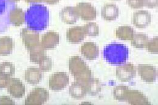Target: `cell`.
<instances>
[{
	"instance_id": "obj_3",
	"label": "cell",
	"mask_w": 158,
	"mask_h": 105,
	"mask_svg": "<svg viewBox=\"0 0 158 105\" xmlns=\"http://www.w3.org/2000/svg\"><path fill=\"white\" fill-rule=\"evenodd\" d=\"M69 69L76 81L84 84L93 78V72L81 58L79 56H73L69 60Z\"/></svg>"
},
{
	"instance_id": "obj_32",
	"label": "cell",
	"mask_w": 158,
	"mask_h": 105,
	"mask_svg": "<svg viewBox=\"0 0 158 105\" xmlns=\"http://www.w3.org/2000/svg\"><path fill=\"white\" fill-rule=\"evenodd\" d=\"M15 102L9 96L2 95L0 97V105H15Z\"/></svg>"
},
{
	"instance_id": "obj_1",
	"label": "cell",
	"mask_w": 158,
	"mask_h": 105,
	"mask_svg": "<svg viewBox=\"0 0 158 105\" xmlns=\"http://www.w3.org/2000/svg\"><path fill=\"white\" fill-rule=\"evenodd\" d=\"M49 20V12L44 5L34 4L30 6L25 12V22L27 28L35 30L42 31L46 29Z\"/></svg>"
},
{
	"instance_id": "obj_26",
	"label": "cell",
	"mask_w": 158,
	"mask_h": 105,
	"mask_svg": "<svg viewBox=\"0 0 158 105\" xmlns=\"http://www.w3.org/2000/svg\"><path fill=\"white\" fill-rule=\"evenodd\" d=\"M128 90L129 87L124 85H119L115 87L113 90L114 99L119 102H126Z\"/></svg>"
},
{
	"instance_id": "obj_14",
	"label": "cell",
	"mask_w": 158,
	"mask_h": 105,
	"mask_svg": "<svg viewBox=\"0 0 158 105\" xmlns=\"http://www.w3.org/2000/svg\"><path fill=\"white\" fill-rule=\"evenodd\" d=\"M86 36L83 26H75L69 28L66 32L67 40L71 43L77 44L82 42Z\"/></svg>"
},
{
	"instance_id": "obj_2",
	"label": "cell",
	"mask_w": 158,
	"mask_h": 105,
	"mask_svg": "<svg viewBox=\"0 0 158 105\" xmlns=\"http://www.w3.org/2000/svg\"><path fill=\"white\" fill-rule=\"evenodd\" d=\"M103 58L107 63L119 66L126 63L129 57V50L125 45L113 42L106 46L103 50Z\"/></svg>"
},
{
	"instance_id": "obj_9",
	"label": "cell",
	"mask_w": 158,
	"mask_h": 105,
	"mask_svg": "<svg viewBox=\"0 0 158 105\" xmlns=\"http://www.w3.org/2000/svg\"><path fill=\"white\" fill-rule=\"evenodd\" d=\"M139 75L142 80L148 83L156 82L158 78L157 69L152 65L140 64L138 66Z\"/></svg>"
},
{
	"instance_id": "obj_31",
	"label": "cell",
	"mask_w": 158,
	"mask_h": 105,
	"mask_svg": "<svg viewBox=\"0 0 158 105\" xmlns=\"http://www.w3.org/2000/svg\"><path fill=\"white\" fill-rule=\"evenodd\" d=\"M127 4L132 9H139L143 7V0H127Z\"/></svg>"
},
{
	"instance_id": "obj_10",
	"label": "cell",
	"mask_w": 158,
	"mask_h": 105,
	"mask_svg": "<svg viewBox=\"0 0 158 105\" xmlns=\"http://www.w3.org/2000/svg\"><path fill=\"white\" fill-rule=\"evenodd\" d=\"M152 22V15L147 10H140L135 12L132 17L133 24L138 29L148 27Z\"/></svg>"
},
{
	"instance_id": "obj_7",
	"label": "cell",
	"mask_w": 158,
	"mask_h": 105,
	"mask_svg": "<svg viewBox=\"0 0 158 105\" xmlns=\"http://www.w3.org/2000/svg\"><path fill=\"white\" fill-rule=\"evenodd\" d=\"M69 82V77L66 72H58L52 74L49 79V87L54 91L64 89Z\"/></svg>"
},
{
	"instance_id": "obj_30",
	"label": "cell",
	"mask_w": 158,
	"mask_h": 105,
	"mask_svg": "<svg viewBox=\"0 0 158 105\" xmlns=\"http://www.w3.org/2000/svg\"><path fill=\"white\" fill-rule=\"evenodd\" d=\"M148 51L153 54H157L158 53V37H154L151 40H149L147 47Z\"/></svg>"
},
{
	"instance_id": "obj_6",
	"label": "cell",
	"mask_w": 158,
	"mask_h": 105,
	"mask_svg": "<svg viewBox=\"0 0 158 105\" xmlns=\"http://www.w3.org/2000/svg\"><path fill=\"white\" fill-rule=\"evenodd\" d=\"M136 69L133 64L124 63L119 65L116 70V77L120 82L125 83L133 80L136 77Z\"/></svg>"
},
{
	"instance_id": "obj_39",
	"label": "cell",
	"mask_w": 158,
	"mask_h": 105,
	"mask_svg": "<svg viewBox=\"0 0 158 105\" xmlns=\"http://www.w3.org/2000/svg\"><path fill=\"white\" fill-rule=\"evenodd\" d=\"M113 1H119V0H113Z\"/></svg>"
},
{
	"instance_id": "obj_11",
	"label": "cell",
	"mask_w": 158,
	"mask_h": 105,
	"mask_svg": "<svg viewBox=\"0 0 158 105\" xmlns=\"http://www.w3.org/2000/svg\"><path fill=\"white\" fill-rule=\"evenodd\" d=\"M7 88L8 93L15 99H21L25 95V86L19 79L11 78Z\"/></svg>"
},
{
	"instance_id": "obj_38",
	"label": "cell",
	"mask_w": 158,
	"mask_h": 105,
	"mask_svg": "<svg viewBox=\"0 0 158 105\" xmlns=\"http://www.w3.org/2000/svg\"><path fill=\"white\" fill-rule=\"evenodd\" d=\"M9 2H13V3H15V2H19L20 0H8Z\"/></svg>"
},
{
	"instance_id": "obj_28",
	"label": "cell",
	"mask_w": 158,
	"mask_h": 105,
	"mask_svg": "<svg viewBox=\"0 0 158 105\" xmlns=\"http://www.w3.org/2000/svg\"><path fill=\"white\" fill-rule=\"evenodd\" d=\"M86 35L89 37H97L99 34V27L96 22H91L83 26Z\"/></svg>"
},
{
	"instance_id": "obj_22",
	"label": "cell",
	"mask_w": 158,
	"mask_h": 105,
	"mask_svg": "<svg viewBox=\"0 0 158 105\" xmlns=\"http://www.w3.org/2000/svg\"><path fill=\"white\" fill-rule=\"evenodd\" d=\"M29 60L32 63L39 64L40 62L46 56V50L41 44L34 47L29 50Z\"/></svg>"
},
{
	"instance_id": "obj_15",
	"label": "cell",
	"mask_w": 158,
	"mask_h": 105,
	"mask_svg": "<svg viewBox=\"0 0 158 105\" xmlns=\"http://www.w3.org/2000/svg\"><path fill=\"white\" fill-rule=\"evenodd\" d=\"M80 51L83 56L89 60H94L99 57V47L95 42H85L81 46Z\"/></svg>"
},
{
	"instance_id": "obj_36",
	"label": "cell",
	"mask_w": 158,
	"mask_h": 105,
	"mask_svg": "<svg viewBox=\"0 0 158 105\" xmlns=\"http://www.w3.org/2000/svg\"><path fill=\"white\" fill-rule=\"evenodd\" d=\"M60 1V0H42L43 2L48 4H51V5L57 4Z\"/></svg>"
},
{
	"instance_id": "obj_34",
	"label": "cell",
	"mask_w": 158,
	"mask_h": 105,
	"mask_svg": "<svg viewBox=\"0 0 158 105\" xmlns=\"http://www.w3.org/2000/svg\"><path fill=\"white\" fill-rule=\"evenodd\" d=\"M10 79L11 78L0 75V89L7 87Z\"/></svg>"
},
{
	"instance_id": "obj_21",
	"label": "cell",
	"mask_w": 158,
	"mask_h": 105,
	"mask_svg": "<svg viewBox=\"0 0 158 105\" xmlns=\"http://www.w3.org/2000/svg\"><path fill=\"white\" fill-rule=\"evenodd\" d=\"M15 43L14 40L8 36L0 38V55L7 56L10 55L14 49Z\"/></svg>"
},
{
	"instance_id": "obj_24",
	"label": "cell",
	"mask_w": 158,
	"mask_h": 105,
	"mask_svg": "<svg viewBox=\"0 0 158 105\" xmlns=\"http://www.w3.org/2000/svg\"><path fill=\"white\" fill-rule=\"evenodd\" d=\"M148 40L149 38L147 35L142 33H138L134 34L133 37L131 40V43L135 48L142 49L147 47Z\"/></svg>"
},
{
	"instance_id": "obj_5",
	"label": "cell",
	"mask_w": 158,
	"mask_h": 105,
	"mask_svg": "<svg viewBox=\"0 0 158 105\" xmlns=\"http://www.w3.org/2000/svg\"><path fill=\"white\" fill-rule=\"evenodd\" d=\"M74 7L79 18L82 20H94L97 17L96 9L91 3L79 2Z\"/></svg>"
},
{
	"instance_id": "obj_29",
	"label": "cell",
	"mask_w": 158,
	"mask_h": 105,
	"mask_svg": "<svg viewBox=\"0 0 158 105\" xmlns=\"http://www.w3.org/2000/svg\"><path fill=\"white\" fill-rule=\"evenodd\" d=\"M52 60L47 55L39 63L40 69L41 72H47L51 71L52 68Z\"/></svg>"
},
{
	"instance_id": "obj_33",
	"label": "cell",
	"mask_w": 158,
	"mask_h": 105,
	"mask_svg": "<svg viewBox=\"0 0 158 105\" xmlns=\"http://www.w3.org/2000/svg\"><path fill=\"white\" fill-rule=\"evenodd\" d=\"M158 0H143V6L148 8H155L158 7Z\"/></svg>"
},
{
	"instance_id": "obj_27",
	"label": "cell",
	"mask_w": 158,
	"mask_h": 105,
	"mask_svg": "<svg viewBox=\"0 0 158 105\" xmlns=\"http://www.w3.org/2000/svg\"><path fill=\"white\" fill-rule=\"evenodd\" d=\"M15 73V67L11 62H2L0 64V75L12 78Z\"/></svg>"
},
{
	"instance_id": "obj_12",
	"label": "cell",
	"mask_w": 158,
	"mask_h": 105,
	"mask_svg": "<svg viewBox=\"0 0 158 105\" xmlns=\"http://www.w3.org/2000/svg\"><path fill=\"white\" fill-rule=\"evenodd\" d=\"M59 42V34L56 32L50 31L42 35L40 44L46 50L56 48Z\"/></svg>"
},
{
	"instance_id": "obj_17",
	"label": "cell",
	"mask_w": 158,
	"mask_h": 105,
	"mask_svg": "<svg viewBox=\"0 0 158 105\" xmlns=\"http://www.w3.org/2000/svg\"><path fill=\"white\" fill-rule=\"evenodd\" d=\"M61 20L66 24H75L79 19L74 7L72 6H66L63 7L60 12Z\"/></svg>"
},
{
	"instance_id": "obj_19",
	"label": "cell",
	"mask_w": 158,
	"mask_h": 105,
	"mask_svg": "<svg viewBox=\"0 0 158 105\" xmlns=\"http://www.w3.org/2000/svg\"><path fill=\"white\" fill-rule=\"evenodd\" d=\"M24 79L29 84L32 85L39 84L42 79L41 70L34 67L27 69L24 72Z\"/></svg>"
},
{
	"instance_id": "obj_18",
	"label": "cell",
	"mask_w": 158,
	"mask_h": 105,
	"mask_svg": "<svg viewBox=\"0 0 158 105\" xmlns=\"http://www.w3.org/2000/svg\"><path fill=\"white\" fill-rule=\"evenodd\" d=\"M8 20L14 26H21L25 22V12L21 8L14 7L9 12Z\"/></svg>"
},
{
	"instance_id": "obj_37",
	"label": "cell",
	"mask_w": 158,
	"mask_h": 105,
	"mask_svg": "<svg viewBox=\"0 0 158 105\" xmlns=\"http://www.w3.org/2000/svg\"><path fill=\"white\" fill-rule=\"evenodd\" d=\"M26 2L31 3V4H39L40 2H43L42 0H24Z\"/></svg>"
},
{
	"instance_id": "obj_23",
	"label": "cell",
	"mask_w": 158,
	"mask_h": 105,
	"mask_svg": "<svg viewBox=\"0 0 158 105\" xmlns=\"http://www.w3.org/2000/svg\"><path fill=\"white\" fill-rule=\"evenodd\" d=\"M134 34V29L130 26H119L116 30V36L121 40L131 41Z\"/></svg>"
},
{
	"instance_id": "obj_40",
	"label": "cell",
	"mask_w": 158,
	"mask_h": 105,
	"mask_svg": "<svg viewBox=\"0 0 158 105\" xmlns=\"http://www.w3.org/2000/svg\"><path fill=\"white\" fill-rule=\"evenodd\" d=\"M0 58H1V55H0Z\"/></svg>"
},
{
	"instance_id": "obj_4",
	"label": "cell",
	"mask_w": 158,
	"mask_h": 105,
	"mask_svg": "<svg viewBox=\"0 0 158 105\" xmlns=\"http://www.w3.org/2000/svg\"><path fill=\"white\" fill-rule=\"evenodd\" d=\"M49 98V94L45 88L37 87L28 94L24 101V105H43L47 102Z\"/></svg>"
},
{
	"instance_id": "obj_13",
	"label": "cell",
	"mask_w": 158,
	"mask_h": 105,
	"mask_svg": "<svg viewBox=\"0 0 158 105\" xmlns=\"http://www.w3.org/2000/svg\"><path fill=\"white\" fill-rule=\"evenodd\" d=\"M126 102L130 105H150L151 103L148 98L138 90L129 89L127 95Z\"/></svg>"
},
{
	"instance_id": "obj_25",
	"label": "cell",
	"mask_w": 158,
	"mask_h": 105,
	"mask_svg": "<svg viewBox=\"0 0 158 105\" xmlns=\"http://www.w3.org/2000/svg\"><path fill=\"white\" fill-rule=\"evenodd\" d=\"M87 91V94L95 96L98 95L101 92L102 86L98 79L95 78H92L88 82L85 84Z\"/></svg>"
},
{
	"instance_id": "obj_8",
	"label": "cell",
	"mask_w": 158,
	"mask_h": 105,
	"mask_svg": "<svg viewBox=\"0 0 158 105\" xmlns=\"http://www.w3.org/2000/svg\"><path fill=\"white\" fill-rule=\"evenodd\" d=\"M20 37L24 47L28 50L40 44L39 33L29 28L23 29L20 32Z\"/></svg>"
},
{
	"instance_id": "obj_20",
	"label": "cell",
	"mask_w": 158,
	"mask_h": 105,
	"mask_svg": "<svg viewBox=\"0 0 158 105\" xmlns=\"http://www.w3.org/2000/svg\"><path fill=\"white\" fill-rule=\"evenodd\" d=\"M69 93L72 98L76 100H80L86 95L87 91L85 84L78 81H76L69 87Z\"/></svg>"
},
{
	"instance_id": "obj_16",
	"label": "cell",
	"mask_w": 158,
	"mask_h": 105,
	"mask_svg": "<svg viewBox=\"0 0 158 105\" xmlns=\"http://www.w3.org/2000/svg\"><path fill=\"white\" fill-rule=\"evenodd\" d=\"M119 15L118 7L115 4L107 3L103 5L101 10V15L105 21H114Z\"/></svg>"
},
{
	"instance_id": "obj_35",
	"label": "cell",
	"mask_w": 158,
	"mask_h": 105,
	"mask_svg": "<svg viewBox=\"0 0 158 105\" xmlns=\"http://www.w3.org/2000/svg\"><path fill=\"white\" fill-rule=\"evenodd\" d=\"M7 6V0H0V17L5 13Z\"/></svg>"
}]
</instances>
